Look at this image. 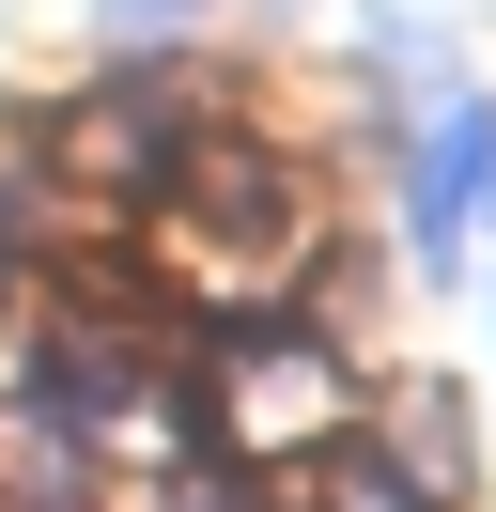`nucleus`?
Segmentation results:
<instances>
[{"label": "nucleus", "instance_id": "obj_1", "mask_svg": "<svg viewBox=\"0 0 496 512\" xmlns=\"http://www.w3.org/2000/svg\"><path fill=\"white\" fill-rule=\"evenodd\" d=\"M202 140V94L186 78H93V94H62L47 125H31V171H78V187H140Z\"/></svg>", "mask_w": 496, "mask_h": 512}, {"label": "nucleus", "instance_id": "obj_2", "mask_svg": "<svg viewBox=\"0 0 496 512\" xmlns=\"http://www.w3.org/2000/svg\"><path fill=\"white\" fill-rule=\"evenodd\" d=\"M155 202H171V233H202L217 264H279L295 249V171L264 156V140H233V125H202L171 171H155Z\"/></svg>", "mask_w": 496, "mask_h": 512}, {"label": "nucleus", "instance_id": "obj_3", "mask_svg": "<svg viewBox=\"0 0 496 512\" xmlns=\"http://www.w3.org/2000/svg\"><path fill=\"white\" fill-rule=\"evenodd\" d=\"M481 202H496V109L450 94V109H434V140H419V171H403V249H419V264H465Z\"/></svg>", "mask_w": 496, "mask_h": 512}, {"label": "nucleus", "instance_id": "obj_4", "mask_svg": "<svg viewBox=\"0 0 496 512\" xmlns=\"http://www.w3.org/2000/svg\"><path fill=\"white\" fill-rule=\"evenodd\" d=\"M310 512H450V497L403 466V435H357V419H341V435L310 450Z\"/></svg>", "mask_w": 496, "mask_h": 512}, {"label": "nucleus", "instance_id": "obj_5", "mask_svg": "<svg viewBox=\"0 0 496 512\" xmlns=\"http://www.w3.org/2000/svg\"><path fill=\"white\" fill-rule=\"evenodd\" d=\"M47 218H62V202H47V171H31V156H0V280H16V264H47V249H62Z\"/></svg>", "mask_w": 496, "mask_h": 512}, {"label": "nucleus", "instance_id": "obj_6", "mask_svg": "<svg viewBox=\"0 0 496 512\" xmlns=\"http://www.w3.org/2000/svg\"><path fill=\"white\" fill-rule=\"evenodd\" d=\"M202 16H233V0H93L109 47H171V32H202Z\"/></svg>", "mask_w": 496, "mask_h": 512}]
</instances>
